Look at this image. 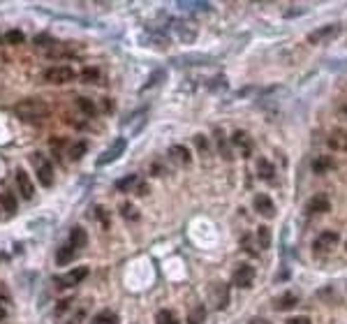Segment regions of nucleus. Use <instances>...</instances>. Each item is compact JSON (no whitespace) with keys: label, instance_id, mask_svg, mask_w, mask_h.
Returning <instances> with one entry per match:
<instances>
[{"label":"nucleus","instance_id":"5","mask_svg":"<svg viewBox=\"0 0 347 324\" xmlns=\"http://www.w3.org/2000/svg\"><path fill=\"white\" fill-rule=\"evenodd\" d=\"M340 23H331V26H324V28H317L308 35V42L310 44H322V42H331L333 37H340Z\"/></svg>","mask_w":347,"mask_h":324},{"label":"nucleus","instance_id":"37","mask_svg":"<svg viewBox=\"0 0 347 324\" xmlns=\"http://www.w3.org/2000/svg\"><path fill=\"white\" fill-rule=\"evenodd\" d=\"M194 143H197V148H199V153H202V155H206L208 153V139L206 137H202V134H194Z\"/></svg>","mask_w":347,"mask_h":324},{"label":"nucleus","instance_id":"11","mask_svg":"<svg viewBox=\"0 0 347 324\" xmlns=\"http://www.w3.org/2000/svg\"><path fill=\"white\" fill-rule=\"evenodd\" d=\"M326 143H328V148H333V151H342V153H347V132L345 130H331L328 132V137H326Z\"/></svg>","mask_w":347,"mask_h":324},{"label":"nucleus","instance_id":"29","mask_svg":"<svg viewBox=\"0 0 347 324\" xmlns=\"http://www.w3.org/2000/svg\"><path fill=\"white\" fill-rule=\"evenodd\" d=\"M155 324H178V317L171 310H160L155 315Z\"/></svg>","mask_w":347,"mask_h":324},{"label":"nucleus","instance_id":"40","mask_svg":"<svg viewBox=\"0 0 347 324\" xmlns=\"http://www.w3.org/2000/svg\"><path fill=\"white\" fill-rule=\"evenodd\" d=\"M69 303H72V299H65V301H60V303L56 305V313H58V315H63L65 310H67V305H69Z\"/></svg>","mask_w":347,"mask_h":324},{"label":"nucleus","instance_id":"18","mask_svg":"<svg viewBox=\"0 0 347 324\" xmlns=\"http://www.w3.org/2000/svg\"><path fill=\"white\" fill-rule=\"evenodd\" d=\"M333 167H336V160L328 157V155H319V157H315V162H313L315 174H326V171H331Z\"/></svg>","mask_w":347,"mask_h":324},{"label":"nucleus","instance_id":"16","mask_svg":"<svg viewBox=\"0 0 347 324\" xmlns=\"http://www.w3.org/2000/svg\"><path fill=\"white\" fill-rule=\"evenodd\" d=\"M213 137H215V143H217V151H220V155L225 157V160H231V148H229V139L225 137V132H222L220 128L213 130Z\"/></svg>","mask_w":347,"mask_h":324},{"label":"nucleus","instance_id":"45","mask_svg":"<svg viewBox=\"0 0 347 324\" xmlns=\"http://www.w3.org/2000/svg\"><path fill=\"white\" fill-rule=\"evenodd\" d=\"M345 248H347V243H345Z\"/></svg>","mask_w":347,"mask_h":324},{"label":"nucleus","instance_id":"25","mask_svg":"<svg viewBox=\"0 0 347 324\" xmlns=\"http://www.w3.org/2000/svg\"><path fill=\"white\" fill-rule=\"evenodd\" d=\"M90 324H120L118 315L111 313V310H102V313H97L95 317H93Z\"/></svg>","mask_w":347,"mask_h":324},{"label":"nucleus","instance_id":"4","mask_svg":"<svg viewBox=\"0 0 347 324\" xmlns=\"http://www.w3.org/2000/svg\"><path fill=\"white\" fill-rule=\"evenodd\" d=\"M336 245H338V234L336 231H322V234L315 239V243H313V253L317 255H328L331 250H336Z\"/></svg>","mask_w":347,"mask_h":324},{"label":"nucleus","instance_id":"17","mask_svg":"<svg viewBox=\"0 0 347 324\" xmlns=\"http://www.w3.org/2000/svg\"><path fill=\"white\" fill-rule=\"evenodd\" d=\"M169 155H171V160L178 162V165H190V160H192L190 151L185 146H180V143H176V146L169 148Z\"/></svg>","mask_w":347,"mask_h":324},{"label":"nucleus","instance_id":"30","mask_svg":"<svg viewBox=\"0 0 347 324\" xmlns=\"http://www.w3.org/2000/svg\"><path fill=\"white\" fill-rule=\"evenodd\" d=\"M81 81L83 83H97L100 81V69L97 67H86L81 72Z\"/></svg>","mask_w":347,"mask_h":324},{"label":"nucleus","instance_id":"44","mask_svg":"<svg viewBox=\"0 0 347 324\" xmlns=\"http://www.w3.org/2000/svg\"><path fill=\"white\" fill-rule=\"evenodd\" d=\"M5 315H7V313H5V308H3V305H0V322H3V319H5Z\"/></svg>","mask_w":347,"mask_h":324},{"label":"nucleus","instance_id":"26","mask_svg":"<svg viewBox=\"0 0 347 324\" xmlns=\"http://www.w3.org/2000/svg\"><path fill=\"white\" fill-rule=\"evenodd\" d=\"M134 185H139V178L134 174H130V176H125V178L116 181V190H120V192H127V190H132Z\"/></svg>","mask_w":347,"mask_h":324},{"label":"nucleus","instance_id":"42","mask_svg":"<svg viewBox=\"0 0 347 324\" xmlns=\"http://www.w3.org/2000/svg\"><path fill=\"white\" fill-rule=\"evenodd\" d=\"M0 296H3L5 301H9V294H7V287L3 285V282H0Z\"/></svg>","mask_w":347,"mask_h":324},{"label":"nucleus","instance_id":"22","mask_svg":"<svg viewBox=\"0 0 347 324\" xmlns=\"http://www.w3.org/2000/svg\"><path fill=\"white\" fill-rule=\"evenodd\" d=\"M211 58H206L204 53H194V56H183V58H176L174 65L178 67H188V65H206Z\"/></svg>","mask_w":347,"mask_h":324},{"label":"nucleus","instance_id":"2","mask_svg":"<svg viewBox=\"0 0 347 324\" xmlns=\"http://www.w3.org/2000/svg\"><path fill=\"white\" fill-rule=\"evenodd\" d=\"M30 162L35 165V174H37V181H40V185H44V188H51V185H53V165L49 162V157L42 155V153H32V155H30Z\"/></svg>","mask_w":347,"mask_h":324},{"label":"nucleus","instance_id":"21","mask_svg":"<svg viewBox=\"0 0 347 324\" xmlns=\"http://www.w3.org/2000/svg\"><path fill=\"white\" fill-rule=\"evenodd\" d=\"M74 253H77V250H74L69 243L60 245L58 253H56V264H58V266H65V264H69V262L74 259Z\"/></svg>","mask_w":347,"mask_h":324},{"label":"nucleus","instance_id":"41","mask_svg":"<svg viewBox=\"0 0 347 324\" xmlns=\"http://www.w3.org/2000/svg\"><path fill=\"white\" fill-rule=\"evenodd\" d=\"M287 324H310V319L301 315V317H289V319H287Z\"/></svg>","mask_w":347,"mask_h":324},{"label":"nucleus","instance_id":"31","mask_svg":"<svg viewBox=\"0 0 347 324\" xmlns=\"http://www.w3.org/2000/svg\"><path fill=\"white\" fill-rule=\"evenodd\" d=\"M0 202H3V208H5L7 213H14V211H16V199H14L12 192H3Z\"/></svg>","mask_w":347,"mask_h":324},{"label":"nucleus","instance_id":"24","mask_svg":"<svg viewBox=\"0 0 347 324\" xmlns=\"http://www.w3.org/2000/svg\"><path fill=\"white\" fill-rule=\"evenodd\" d=\"M257 176L259 178H264V181H273V176H276V169H273V165L268 160H259L257 162Z\"/></svg>","mask_w":347,"mask_h":324},{"label":"nucleus","instance_id":"39","mask_svg":"<svg viewBox=\"0 0 347 324\" xmlns=\"http://www.w3.org/2000/svg\"><path fill=\"white\" fill-rule=\"evenodd\" d=\"M5 37H7L9 44H21V42H23V32L21 30H9Z\"/></svg>","mask_w":347,"mask_h":324},{"label":"nucleus","instance_id":"10","mask_svg":"<svg viewBox=\"0 0 347 324\" xmlns=\"http://www.w3.org/2000/svg\"><path fill=\"white\" fill-rule=\"evenodd\" d=\"M254 280V268L248 266V264H241L239 268L234 271V285L241 287V290H245V287H250Z\"/></svg>","mask_w":347,"mask_h":324},{"label":"nucleus","instance_id":"19","mask_svg":"<svg viewBox=\"0 0 347 324\" xmlns=\"http://www.w3.org/2000/svg\"><path fill=\"white\" fill-rule=\"evenodd\" d=\"M86 241H88V234H86V229H83V227H74V229L69 231V241H67V243L72 245L74 250L83 248V245H86Z\"/></svg>","mask_w":347,"mask_h":324},{"label":"nucleus","instance_id":"28","mask_svg":"<svg viewBox=\"0 0 347 324\" xmlns=\"http://www.w3.org/2000/svg\"><path fill=\"white\" fill-rule=\"evenodd\" d=\"M204 319H206V308L204 305H197L194 310H190L188 324H204Z\"/></svg>","mask_w":347,"mask_h":324},{"label":"nucleus","instance_id":"15","mask_svg":"<svg viewBox=\"0 0 347 324\" xmlns=\"http://www.w3.org/2000/svg\"><path fill=\"white\" fill-rule=\"evenodd\" d=\"M231 143L241 151V155H250V153H252V141H250V137L243 130H236V132L231 134Z\"/></svg>","mask_w":347,"mask_h":324},{"label":"nucleus","instance_id":"6","mask_svg":"<svg viewBox=\"0 0 347 324\" xmlns=\"http://www.w3.org/2000/svg\"><path fill=\"white\" fill-rule=\"evenodd\" d=\"M86 276H88V266H77V268H72L69 273H65V276L56 278V287H58V290H67V287L79 285Z\"/></svg>","mask_w":347,"mask_h":324},{"label":"nucleus","instance_id":"20","mask_svg":"<svg viewBox=\"0 0 347 324\" xmlns=\"http://www.w3.org/2000/svg\"><path fill=\"white\" fill-rule=\"evenodd\" d=\"M146 123V109H139L134 116H130V118H125V128H130V132H139L141 130V125Z\"/></svg>","mask_w":347,"mask_h":324},{"label":"nucleus","instance_id":"12","mask_svg":"<svg viewBox=\"0 0 347 324\" xmlns=\"http://www.w3.org/2000/svg\"><path fill=\"white\" fill-rule=\"evenodd\" d=\"M16 185H19V192H21L23 199H32V194H35V185H32L30 176H28L23 169L16 171Z\"/></svg>","mask_w":347,"mask_h":324},{"label":"nucleus","instance_id":"38","mask_svg":"<svg viewBox=\"0 0 347 324\" xmlns=\"http://www.w3.org/2000/svg\"><path fill=\"white\" fill-rule=\"evenodd\" d=\"M162 79H165V72H162V69H157V72H153V77L148 79V83L141 88V91H148V88H151V86H155V83H160Z\"/></svg>","mask_w":347,"mask_h":324},{"label":"nucleus","instance_id":"23","mask_svg":"<svg viewBox=\"0 0 347 324\" xmlns=\"http://www.w3.org/2000/svg\"><path fill=\"white\" fill-rule=\"evenodd\" d=\"M296 303H299V296L296 294H280L276 301H273L276 310H289V308H294Z\"/></svg>","mask_w":347,"mask_h":324},{"label":"nucleus","instance_id":"34","mask_svg":"<svg viewBox=\"0 0 347 324\" xmlns=\"http://www.w3.org/2000/svg\"><path fill=\"white\" fill-rule=\"evenodd\" d=\"M86 148H88V143H86V141L74 143V146H72V151H69V157H72V160H79V157H83Z\"/></svg>","mask_w":347,"mask_h":324},{"label":"nucleus","instance_id":"1","mask_svg":"<svg viewBox=\"0 0 347 324\" xmlns=\"http://www.w3.org/2000/svg\"><path fill=\"white\" fill-rule=\"evenodd\" d=\"M16 116L21 120H26V123H40V120H44L46 116H49V106H46V102L42 100H21L16 106Z\"/></svg>","mask_w":347,"mask_h":324},{"label":"nucleus","instance_id":"8","mask_svg":"<svg viewBox=\"0 0 347 324\" xmlns=\"http://www.w3.org/2000/svg\"><path fill=\"white\" fill-rule=\"evenodd\" d=\"M74 77H77V74H74V69L67 67V65L49 67V69L44 72V79H46L49 83H67V81H72Z\"/></svg>","mask_w":347,"mask_h":324},{"label":"nucleus","instance_id":"33","mask_svg":"<svg viewBox=\"0 0 347 324\" xmlns=\"http://www.w3.org/2000/svg\"><path fill=\"white\" fill-rule=\"evenodd\" d=\"M257 236H259V248H268V245H271V231H268L266 227H259Z\"/></svg>","mask_w":347,"mask_h":324},{"label":"nucleus","instance_id":"13","mask_svg":"<svg viewBox=\"0 0 347 324\" xmlns=\"http://www.w3.org/2000/svg\"><path fill=\"white\" fill-rule=\"evenodd\" d=\"M254 211L264 218H276V206H273L271 197H266V194H257L254 197Z\"/></svg>","mask_w":347,"mask_h":324},{"label":"nucleus","instance_id":"32","mask_svg":"<svg viewBox=\"0 0 347 324\" xmlns=\"http://www.w3.org/2000/svg\"><path fill=\"white\" fill-rule=\"evenodd\" d=\"M35 44H37V46H44L46 51H51L53 46H58V42H56L51 35H37V37H35Z\"/></svg>","mask_w":347,"mask_h":324},{"label":"nucleus","instance_id":"3","mask_svg":"<svg viewBox=\"0 0 347 324\" xmlns=\"http://www.w3.org/2000/svg\"><path fill=\"white\" fill-rule=\"evenodd\" d=\"M167 26H169L171 30L176 32V37H178L180 42H185V44L197 40V26L190 23V21H185V19H169Z\"/></svg>","mask_w":347,"mask_h":324},{"label":"nucleus","instance_id":"9","mask_svg":"<svg viewBox=\"0 0 347 324\" xmlns=\"http://www.w3.org/2000/svg\"><path fill=\"white\" fill-rule=\"evenodd\" d=\"M227 303H229V287L222 285V282L211 285V308L222 310Z\"/></svg>","mask_w":347,"mask_h":324},{"label":"nucleus","instance_id":"7","mask_svg":"<svg viewBox=\"0 0 347 324\" xmlns=\"http://www.w3.org/2000/svg\"><path fill=\"white\" fill-rule=\"evenodd\" d=\"M125 146H127V141H125L123 137L116 139V141L111 143V146L106 148V151L102 153L100 157H97V167H104V165H111V162H116V160H118V157L125 153Z\"/></svg>","mask_w":347,"mask_h":324},{"label":"nucleus","instance_id":"14","mask_svg":"<svg viewBox=\"0 0 347 324\" xmlns=\"http://www.w3.org/2000/svg\"><path fill=\"white\" fill-rule=\"evenodd\" d=\"M328 211V199L324 194H315L310 197V202L305 204V213L308 215H317V213H326Z\"/></svg>","mask_w":347,"mask_h":324},{"label":"nucleus","instance_id":"27","mask_svg":"<svg viewBox=\"0 0 347 324\" xmlns=\"http://www.w3.org/2000/svg\"><path fill=\"white\" fill-rule=\"evenodd\" d=\"M77 106H79V109H81L86 116H95V114H97L95 102H90L88 97H77Z\"/></svg>","mask_w":347,"mask_h":324},{"label":"nucleus","instance_id":"36","mask_svg":"<svg viewBox=\"0 0 347 324\" xmlns=\"http://www.w3.org/2000/svg\"><path fill=\"white\" fill-rule=\"evenodd\" d=\"M120 213H123L127 220H137L139 218V211L132 206V204H123V206H120Z\"/></svg>","mask_w":347,"mask_h":324},{"label":"nucleus","instance_id":"43","mask_svg":"<svg viewBox=\"0 0 347 324\" xmlns=\"http://www.w3.org/2000/svg\"><path fill=\"white\" fill-rule=\"evenodd\" d=\"M250 324H271V322H266V319H262V317H254Z\"/></svg>","mask_w":347,"mask_h":324},{"label":"nucleus","instance_id":"35","mask_svg":"<svg viewBox=\"0 0 347 324\" xmlns=\"http://www.w3.org/2000/svg\"><path fill=\"white\" fill-rule=\"evenodd\" d=\"M180 7L183 9H188V12H208V5H204V3H180Z\"/></svg>","mask_w":347,"mask_h":324}]
</instances>
